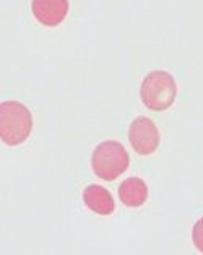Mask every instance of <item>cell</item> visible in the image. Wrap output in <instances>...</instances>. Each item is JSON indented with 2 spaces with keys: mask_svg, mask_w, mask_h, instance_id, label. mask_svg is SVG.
<instances>
[{
  "mask_svg": "<svg viewBox=\"0 0 203 255\" xmlns=\"http://www.w3.org/2000/svg\"><path fill=\"white\" fill-rule=\"evenodd\" d=\"M83 202L86 205V208L101 216L112 215L115 210V202L112 195H110V192L101 187V185H95V184L88 185L83 190Z\"/></svg>",
  "mask_w": 203,
  "mask_h": 255,
  "instance_id": "obj_6",
  "label": "cell"
},
{
  "mask_svg": "<svg viewBox=\"0 0 203 255\" xmlns=\"http://www.w3.org/2000/svg\"><path fill=\"white\" fill-rule=\"evenodd\" d=\"M128 141L137 154H153L159 146V130L156 124L143 116L133 119L128 127Z\"/></svg>",
  "mask_w": 203,
  "mask_h": 255,
  "instance_id": "obj_4",
  "label": "cell"
},
{
  "mask_svg": "<svg viewBox=\"0 0 203 255\" xmlns=\"http://www.w3.org/2000/svg\"><path fill=\"white\" fill-rule=\"evenodd\" d=\"M192 241H194L195 247L203 254V218H200V220L194 225V229H192Z\"/></svg>",
  "mask_w": 203,
  "mask_h": 255,
  "instance_id": "obj_8",
  "label": "cell"
},
{
  "mask_svg": "<svg viewBox=\"0 0 203 255\" xmlns=\"http://www.w3.org/2000/svg\"><path fill=\"white\" fill-rule=\"evenodd\" d=\"M34 18L47 28H55L69 13V0H31Z\"/></svg>",
  "mask_w": 203,
  "mask_h": 255,
  "instance_id": "obj_5",
  "label": "cell"
},
{
  "mask_svg": "<svg viewBox=\"0 0 203 255\" xmlns=\"http://www.w3.org/2000/svg\"><path fill=\"white\" fill-rule=\"evenodd\" d=\"M128 164H130V156L124 145L115 140L100 143L91 156L95 174L104 180H115L128 169Z\"/></svg>",
  "mask_w": 203,
  "mask_h": 255,
  "instance_id": "obj_3",
  "label": "cell"
},
{
  "mask_svg": "<svg viewBox=\"0 0 203 255\" xmlns=\"http://www.w3.org/2000/svg\"><path fill=\"white\" fill-rule=\"evenodd\" d=\"M119 198L125 207L138 208L148 200V185L140 177H128L120 184Z\"/></svg>",
  "mask_w": 203,
  "mask_h": 255,
  "instance_id": "obj_7",
  "label": "cell"
},
{
  "mask_svg": "<svg viewBox=\"0 0 203 255\" xmlns=\"http://www.w3.org/2000/svg\"><path fill=\"white\" fill-rule=\"evenodd\" d=\"M33 130V116L20 101L0 103V140L8 146L24 143Z\"/></svg>",
  "mask_w": 203,
  "mask_h": 255,
  "instance_id": "obj_1",
  "label": "cell"
},
{
  "mask_svg": "<svg viewBox=\"0 0 203 255\" xmlns=\"http://www.w3.org/2000/svg\"><path fill=\"white\" fill-rule=\"evenodd\" d=\"M177 85L171 73L164 70H153L143 78L140 86V98L150 111L163 113L176 101Z\"/></svg>",
  "mask_w": 203,
  "mask_h": 255,
  "instance_id": "obj_2",
  "label": "cell"
}]
</instances>
